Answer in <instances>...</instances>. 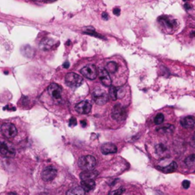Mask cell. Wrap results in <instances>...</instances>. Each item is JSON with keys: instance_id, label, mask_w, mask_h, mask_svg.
Listing matches in <instances>:
<instances>
[{"instance_id": "1", "label": "cell", "mask_w": 195, "mask_h": 195, "mask_svg": "<svg viewBox=\"0 0 195 195\" xmlns=\"http://www.w3.org/2000/svg\"><path fill=\"white\" fill-rule=\"evenodd\" d=\"M78 165L83 171L93 170L96 165V159L92 155H85L78 161Z\"/></svg>"}, {"instance_id": "2", "label": "cell", "mask_w": 195, "mask_h": 195, "mask_svg": "<svg viewBox=\"0 0 195 195\" xmlns=\"http://www.w3.org/2000/svg\"><path fill=\"white\" fill-rule=\"evenodd\" d=\"M65 81L69 87L72 89H75L81 86L82 82V78L75 72H69L66 74Z\"/></svg>"}, {"instance_id": "3", "label": "cell", "mask_w": 195, "mask_h": 195, "mask_svg": "<svg viewBox=\"0 0 195 195\" xmlns=\"http://www.w3.org/2000/svg\"><path fill=\"white\" fill-rule=\"evenodd\" d=\"M81 74L85 76L86 78L93 80L95 79L98 75V72L97 70V68L95 65L93 64H88L86 66L83 67L81 70H80Z\"/></svg>"}, {"instance_id": "4", "label": "cell", "mask_w": 195, "mask_h": 195, "mask_svg": "<svg viewBox=\"0 0 195 195\" xmlns=\"http://www.w3.org/2000/svg\"><path fill=\"white\" fill-rule=\"evenodd\" d=\"M111 116H112L113 119L115 121H122L125 120L127 118V110L120 104H118L114 106L112 113H111Z\"/></svg>"}, {"instance_id": "5", "label": "cell", "mask_w": 195, "mask_h": 195, "mask_svg": "<svg viewBox=\"0 0 195 195\" xmlns=\"http://www.w3.org/2000/svg\"><path fill=\"white\" fill-rule=\"evenodd\" d=\"M92 99L98 105H103L108 101V96L107 93L100 89H96L92 92Z\"/></svg>"}, {"instance_id": "6", "label": "cell", "mask_w": 195, "mask_h": 195, "mask_svg": "<svg viewBox=\"0 0 195 195\" xmlns=\"http://www.w3.org/2000/svg\"><path fill=\"white\" fill-rule=\"evenodd\" d=\"M1 132L5 137L9 139L15 137L18 133L15 126L10 123L3 124L1 127Z\"/></svg>"}, {"instance_id": "7", "label": "cell", "mask_w": 195, "mask_h": 195, "mask_svg": "<svg viewBox=\"0 0 195 195\" xmlns=\"http://www.w3.org/2000/svg\"><path fill=\"white\" fill-rule=\"evenodd\" d=\"M47 91L49 95L54 99V100H57L60 101L62 98V87L60 86H59L58 84L55 82H53L48 86L47 88Z\"/></svg>"}, {"instance_id": "8", "label": "cell", "mask_w": 195, "mask_h": 195, "mask_svg": "<svg viewBox=\"0 0 195 195\" xmlns=\"http://www.w3.org/2000/svg\"><path fill=\"white\" fill-rule=\"evenodd\" d=\"M57 175V170L53 166L47 167L41 173V178L44 181H51Z\"/></svg>"}, {"instance_id": "9", "label": "cell", "mask_w": 195, "mask_h": 195, "mask_svg": "<svg viewBox=\"0 0 195 195\" xmlns=\"http://www.w3.org/2000/svg\"><path fill=\"white\" fill-rule=\"evenodd\" d=\"M0 151H1V154L6 158H12L15 155V149L13 146L4 142L1 143Z\"/></svg>"}, {"instance_id": "10", "label": "cell", "mask_w": 195, "mask_h": 195, "mask_svg": "<svg viewBox=\"0 0 195 195\" xmlns=\"http://www.w3.org/2000/svg\"><path fill=\"white\" fill-rule=\"evenodd\" d=\"M75 110L82 114H87L92 110V104L89 101H82L75 105Z\"/></svg>"}, {"instance_id": "11", "label": "cell", "mask_w": 195, "mask_h": 195, "mask_svg": "<svg viewBox=\"0 0 195 195\" xmlns=\"http://www.w3.org/2000/svg\"><path fill=\"white\" fill-rule=\"evenodd\" d=\"M98 78L102 84L106 87H110L111 79L110 77L109 72L103 68L98 69Z\"/></svg>"}, {"instance_id": "12", "label": "cell", "mask_w": 195, "mask_h": 195, "mask_svg": "<svg viewBox=\"0 0 195 195\" xmlns=\"http://www.w3.org/2000/svg\"><path fill=\"white\" fill-rule=\"evenodd\" d=\"M98 175V172L96 170H88L83 171L80 173L79 177L81 181L86 180H95Z\"/></svg>"}, {"instance_id": "13", "label": "cell", "mask_w": 195, "mask_h": 195, "mask_svg": "<svg viewBox=\"0 0 195 195\" xmlns=\"http://www.w3.org/2000/svg\"><path fill=\"white\" fill-rule=\"evenodd\" d=\"M101 151L104 155H109V154H113L117 152L118 149L114 144L111 143H104L101 146Z\"/></svg>"}, {"instance_id": "14", "label": "cell", "mask_w": 195, "mask_h": 195, "mask_svg": "<svg viewBox=\"0 0 195 195\" xmlns=\"http://www.w3.org/2000/svg\"><path fill=\"white\" fill-rule=\"evenodd\" d=\"M159 21L160 22H162L165 27H167V28H169V29H172L174 28V27H176L177 25V22L174 19H171L168 16H161L159 18Z\"/></svg>"}, {"instance_id": "15", "label": "cell", "mask_w": 195, "mask_h": 195, "mask_svg": "<svg viewBox=\"0 0 195 195\" xmlns=\"http://www.w3.org/2000/svg\"><path fill=\"white\" fill-rule=\"evenodd\" d=\"M181 125L184 128H192L195 124V120L191 116H187L181 120Z\"/></svg>"}, {"instance_id": "16", "label": "cell", "mask_w": 195, "mask_h": 195, "mask_svg": "<svg viewBox=\"0 0 195 195\" xmlns=\"http://www.w3.org/2000/svg\"><path fill=\"white\" fill-rule=\"evenodd\" d=\"M81 187L85 190L86 192H89L95 188V182L94 180L81 181Z\"/></svg>"}, {"instance_id": "17", "label": "cell", "mask_w": 195, "mask_h": 195, "mask_svg": "<svg viewBox=\"0 0 195 195\" xmlns=\"http://www.w3.org/2000/svg\"><path fill=\"white\" fill-rule=\"evenodd\" d=\"M178 168V165L177 163L175 162H172L171 164H169L168 166H165V167H157V169L161 170L162 172L165 173H171L175 172Z\"/></svg>"}, {"instance_id": "18", "label": "cell", "mask_w": 195, "mask_h": 195, "mask_svg": "<svg viewBox=\"0 0 195 195\" xmlns=\"http://www.w3.org/2000/svg\"><path fill=\"white\" fill-rule=\"evenodd\" d=\"M54 44V41L53 39H44V41H41V44H40V47L41 50H50Z\"/></svg>"}, {"instance_id": "19", "label": "cell", "mask_w": 195, "mask_h": 195, "mask_svg": "<svg viewBox=\"0 0 195 195\" xmlns=\"http://www.w3.org/2000/svg\"><path fill=\"white\" fill-rule=\"evenodd\" d=\"M66 195H86V191L82 187H75L69 190Z\"/></svg>"}, {"instance_id": "20", "label": "cell", "mask_w": 195, "mask_h": 195, "mask_svg": "<svg viewBox=\"0 0 195 195\" xmlns=\"http://www.w3.org/2000/svg\"><path fill=\"white\" fill-rule=\"evenodd\" d=\"M105 69L109 72L113 74L114 72H116V71L118 69V65L116 62L114 61H111L107 63L106 66H105Z\"/></svg>"}, {"instance_id": "21", "label": "cell", "mask_w": 195, "mask_h": 195, "mask_svg": "<svg viewBox=\"0 0 195 195\" xmlns=\"http://www.w3.org/2000/svg\"><path fill=\"white\" fill-rule=\"evenodd\" d=\"M174 126L171 124H165V126H162L157 129V131L162 133H172L174 131Z\"/></svg>"}, {"instance_id": "22", "label": "cell", "mask_w": 195, "mask_h": 195, "mask_svg": "<svg viewBox=\"0 0 195 195\" xmlns=\"http://www.w3.org/2000/svg\"><path fill=\"white\" fill-rule=\"evenodd\" d=\"M109 98L112 101H116L118 98V91L114 86H110L109 89Z\"/></svg>"}, {"instance_id": "23", "label": "cell", "mask_w": 195, "mask_h": 195, "mask_svg": "<svg viewBox=\"0 0 195 195\" xmlns=\"http://www.w3.org/2000/svg\"><path fill=\"white\" fill-rule=\"evenodd\" d=\"M184 162L187 166H191V165H194L195 164V155L194 154L190 155L188 157L186 158V159L184 160Z\"/></svg>"}, {"instance_id": "24", "label": "cell", "mask_w": 195, "mask_h": 195, "mask_svg": "<svg viewBox=\"0 0 195 195\" xmlns=\"http://www.w3.org/2000/svg\"><path fill=\"white\" fill-rule=\"evenodd\" d=\"M155 151L158 154L162 155V154H164L167 151V147L165 145L161 143V144H159L155 146Z\"/></svg>"}, {"instance_id": "25", "label": "cell", "mask_w": 195, "mask_h": 195, "mask_svg": "<svg viewBox=\"0 0 195 195\" xmlns=\"http://www.w3.org/2000/svg\"><path fill=\"white\" fill-rule=\"evenodd\" d=\"M164 119H165L164 115H163L162 113H159V114H158L155 116V119H154V122H155V124L156 125H159V124H161L163 123Z\"/></svg>"}, {"instance_id": "26", "label": "cell", "mask_w": 195, "mask_h": 195, "mask_svg": "<svg viewBox=\"0 0 195 195\" xmlns=\"http://www.w3.org/2000/svg\"><path fill=\"white\" fill-rule=\"evenodd\" d=\"M124 191H125V189L124 187H120V188L117 189L116 190L111 191L108 195H121L122 193H124Z\"/></svg>"}, {"instance_id": "27", "label": "cell", "mask_w": 195, "mask_h": 195, "mask_svg": "<svg viewBox=\"0 0 195 195\" xmlns=\"http://www.w3.org/2000/svg\"><path fill=\"white\" fill-rule=\"evenodd\" d=\"M77 124V121L75 118H71L69 121V125L70 127H74Z\"/></svg>"}, {"instance_id": "28", "label": "cell", "mask_w": 195, "mask_h": 195, "mask_svg": "<svg viewBox=\"0 0 195 195\" xmlns=\"http://www.w3.org/2000/svg\"><path fill=\"white\" fill-rule=\"evenodd\" d=\"M182 186H183V187L185 188V189L189 188V187H190V181H187V180L184 181L182 182Z\"/></svg>"}, {"instance_id": "29", "label": "cell", "mask_w": 195, "mask_h": 195, "mask_svg": "<svg viewBox=\"0 0 195 195\" xmlns=\"http://www.w3.org/2000/svg\"><path fill=\"white\" fill-rule=\"evenodd\" d=\"M113 13H114V15H115L117 16H119L121 15V9H120V8H118V7L114 8V10H113Z\"/></svg>"}, {"instance_id": "30", "label": "cell", "mask_w": 195, "mask_h": 195, "mask_svg": "<svg viewBox=\"0 0 195 195\" xmlns=\"http://www.w3.org/2000/svg\"><path fill=\"white\" fill-rule=\"evenodd\" d=\"M15 110V107H14L13 106L11 105H7L6 106V107H4V110Z\"/></svg>"}, {"instance_id": "31", "label": "cell", "mask_w": 195, "mask_h": 195, "mask_svg": "<svg viewBox=\"0 0 195 195\" xmlns=\"http://www.w3.org/2000/svg\"><path fill=\"white\" fill-rule=\"evenodd\" d=\"M102 18H103L104 20H107V19H108V15H107L106 12H104V13L102 14Z\"/></svg>"}, {"instance_id": "32", "label": "cell", "mask_w": 195, "mask_h": 195, "mask_svg": "<svg viewBox=\"0 0 195 195\" xmlns=\"http://www.w3.org/2000/svg\"><path fill=\"white\" fill-rule=\"evenodd\" d=\"M63 68H65V69H68V68L69 67V62H65V63L63 64Z\"/></svg>"}, {"instance_id": "33", "label": "cell", "mask_w": 195, "mask_h": 195, "mask_svg": "<svg viewBox=\"0 0 195 195\" xmlns=\"http://www.w3.org/2000/svg\"><path fill=\"white\" fill-rule=\"evenodd\" d=\"M80 123H81V124H82V126L83 127H85L86 126V121H82Z\"/></svg>"}, {"instance_id": "34", "label": "cell", "mask_w": 195, "mask_h": 195, "mask_svg": "<svg viewBox=\"0 0 195 195\" xmlns=\"http://www.w3.org/2000/svg\"><path fill=\"white\" fill-rule=\"evenodd\" d=\"M184 7H185V9H187V10H189V9H191L190 6H189V4H188V3H185Z\"/></svg>"}, {"instance_id": "35", "label": "cell", "mask_w": 195, "mask_h": 195, "mask_svg": "<svg viewBox=\"0 0 195 195\" xmlns=\"http://www.w3.org/2000/svg\"><path fill=\"white\" fill-rule=\"evenodd\" d=\"M34 1H35V2H38V3H43V2L47 1V0H34Z\"/></svg>"}, {"instance_id": "36", "label": "cell", "mask_w": 195, "mask_h": 195, "mask_svg": "<svg viewBox=\"0 0 195 195\" xmlns=\"http://www.w3.org/2000/svg\"><path fill=\"white\" fill-rule=\"evenodd\" d=\"M8 195H17L15 193H14V192H10Z\"/></svg>"}, {"instance_id": "37", "label": "cell", "mask_w": 195, "mask_h": 195, "mask_svg": "<svg viewBox=\"0 0 195 195\" xmlns=\"http://www.w3.org/2000/svg\"><path fill=\"white\" fill-rule=\"evenodd\" d=\"M184 1H186V2H187V1H189V0H184Z\"/></svg>"}, {"instance_id": "38", "label": "cell", "mask_w": 195, "mask_h": 195, "mask_svg": "<svg viewBox=\"0 0 195 195\" xmlns=\"http://www.w3.org/2000/svg\"><path fill=\"white\" fill-rule=\"evenodd\" d=\"M194 139H195V135H194Z\"/></svg>"}]
</instances>
